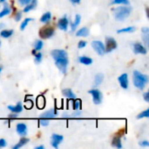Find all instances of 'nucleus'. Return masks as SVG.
<instances>
[{"label": "nucleus", "instance_id": "f257e3e1", "mask_svg": "<svg viewBox=\"0 0 149 149\" xmlns=\"http://www.w3.org/2000/svg\"><path fill=\"white\" fill-rule=\"evenodd\" d=\"M148 83V77L147 75L142 74L139 71L134 72V84L138 89L143 90Z\"/></svg>", "mask_w": 149, "mask_h": 149}, {"label": "nucleus", "instance_id": "f03ea898", "mask_svg": "<svg viewBox=\"0 0 149 149\" xmlns=\"http://www.w3.org/2000/svg\"><path fill=\"white\" fill-rule=\"evenodd\" d=\"M131 11H132V9L128 6H120L113 10V15L116 20L123 21L127 17H129Z\"/></svg>", "mask_w": 149, "mask_h": 149}, {"label": "nucleus", "instance_id": "7ed1b4c3", "mask_svg": "<svg viewBox=\"0 0 149 149\" xmlns=\"http://www.w3.org/2000/svg\"><path fill=\"white\" fill-rule=\"evenodd\" d=\"M53 34H54V29L51 26H45V27L42 28L39 31V36L44 39L52 38L53 36Z\"/></svg>", "mask_w": 149, "mask_h": 149}, {"label": "nucleus", "instance_id": "20e7f679", "mask_svg": "<svg viewBox=\"0 0 149 149\" xmlns=\"http://www.w3.org/2000/svg\"><path fill=\"white\" fill-rule=\"evenodd\" d=\"M117 48V42L114 38L107 37L106 38V45H105V51L106 52H111L113 50Z\"/></svg>", "mask_w": 149, "mask_h": 149}, {"label": "nucleus", "instance_id": "39448f33", "mask_svg": "<svg viewBox=\"0 0 149 149\" xmlns=\"http://www.w3.org/2000/svg\"><path fill=\"white\" fill-rule=\"evenodd\" d=\"M55 65H57V67L58 68V70L62 72V73H65L66 72V68L68 65V58H58L55 60Z\"/></svg>", "mask_w": 149, "mask_h": 149}, {"label": "nucleus", "instance_id": "423d86ee", "mask_svg": "<svg viewBox=\"0 0 149 149\" xmlns=\"http://www.w3.org/2000/svg\"><path fill=\"white\" fill-rule=\"evenodd\" d=\"M89 93L93 96V101L95 105H100L102 102V93L98 89H92L89 91Z\"/></svg>", "mask_w": 149, "mask_h": 149}, {"label": "nucleus", "instance_id": "0eeeda50", "mask_svg": "<svg viewBox=\"0 0 149 149\" xmlns=\"http://www.w3.org/2000/svg\"><path fill=\"white\" fill-rule=\"evenodd\" d=\"M92 46L93 48L94 49V51L100 56L104 55L106 53V51H105V45L101 42V41H99V40H96V41H93L92 43Z\"/></svg>", "mask_w": 149, "mask_h": 149}, {"label": "nucleus", "instance_id": "6e6552de", "mask_svg": "<svg viewBox=\"0 0 149 149\" xmlns=\"http://www.w3.org/2000/svg\"><path fill=\"white\" fill-rule=\"evenodd\" d=\"M52 57L53 58L54 60L58 59V58H67V52L64 50H53L52 52Z\"/></svg>", "mask_w": 149, "mask_h": 149}, {"label": "nucleus", "instance_id": "1a4fd4ad", "mask_svg": "<svg viewBox=\"0 0 149 149\" xmlns=\"http://www.w3.org/2000/svg\"><path fill=\"white\" fill-rule=\"evenodd\" d=\"M63 140H64V138H63L62 135L56 134H52V142H51L52 143V146L53 148H58V145L63 141Z\"/></svg>", "mask_w": 149, "mask_h": 149}, {"label": "nucleus", "instance_id": "9d476101", "mask_svg": "<svg viewBox=\"0 0 149 149\" xmlns=\"http://www.w3.org/2000/svg\"><path fill=\"white\" fill-rule=\"evenodd\" d=\"M68 25H69V20L66 16H64L58 22V27L62 31H67Z\"/></svg>", "mask_w": 149, "mask_h": 149}, {"label": "nucleus", "instance_id": "9b49d317", "mask_svg": "<svg viewBox=\"0 0 149 149\" xmlns=\"http://www.w3.org/2000/svg\"><path fill=\"white\" fill-rule=\"evenodd\" d=\"M119 83L120 85V86L124 89H127L128 88V75L127 73H123L121 74L119 78H118Z\"/></svg>", "mask_w": 149, "mask_h": 149}, {"label": "nucleus", "instance_id": "f8f14e48", "mask_svg": "<svg viewBox=\"0 0 149 149\" xmlns=\"http://www.w3.org/2000/svg\"><path fill=\"white\" fill-rule=\"evenodd\" d=\"M134 52L136 54H146L147 53V49L141 44L135 43V44H134Z\"/></svg>", "mask_w": 149, "mask_h": 149}, {"label": "nucleus", "instance_id": "ddd939ff", "mask_svg": "<svg viewBox=\"0 0 149 149\" xmlns=\"http://www.w3.org/2000/svg\"><path fill=\"white\" fill-rule=\"evenodd\" d=\"M17 133L21 136L24 137L27 134V126L24 123H19L17 125Z\"/></svg>", "mask_w": 149, "mask_h": 149}, {"label": "nucleus", "instance_id": "4468645a", "mask_svg": "<svg viewBox=\"0 0 149 149\" xmlns=\"http://www.w3.org/2000/svg\"><path fill=\"white\" fill-rule=\"evenodd\" d=\"M58 115V113L55 109H50L46 112H45L42 115H41V118H45V119H53L55 118L56 116Z\"/></svg>", "mask_w": 149, "mask_h": 149}, {"label": "nucleus", "instance_id": "2eb2a0df", "mask_svg": "<svg viewBox=\"0 0 149 149\" xmlns=\"http://www.w3.org/2000/svg\"><path fill=\"white\" fill-rule=\"evenodd\" d=\"M8 109L10 111H11L13 113H19L23 111V106H22L21 102H18L16 106H9Z\"/></svg>", "mask_w": 149, "mask_h": 149}, {"label": "nucleus", "instance_id": "dca6fc26", "mask_svg": "<svg viewBox=\"0 0 149 149\" xmlns=\"http://www.w3.org/2000/svg\"><path fill=\"white\" fill-rule=\"evenodd\" d=\"M37 3L38 1L37 0H31V2L29 3L26 4V6L24 9V12H29L31 10H34L37 7Z\"/></svg>", "mask_w": 149, "mask_h": 149}, {"label": "nucleus", "instance_id": "f3484780", "mask_svg": "<svg viewBox=\"0 0 149 149\" xmlns=\"http://www.w3.org/2000/svg\"><path fill=\"white\" fill-rule=\"evenodd\" d=\"M79 61L83 64V65H89L93 63V59L89 57H86V56H82V57H79Z\"/></svg>", "mask_w": 149, "mask_h": 149}, {"label": "nucleus", "instance_id": "a211bd4d", "mask_svg": "<svg viewBox=\"0 0 149 149\" xmlns=\"http://www.w3.org/2000/svg\"><path fill=\"white\" fill-rule=\"evenodd\" d=\"M80 21H81V17H80V15L77 14L76 17H75L74 22L71 24V27H72V31H74L76 30V28L78 27V25L80 24Z\"/></svg>", "mask_w": 149, "mask_h": 149}, {"label": "nucleus", "instance_id": "6ab92c4d", "mask_svg": "<svg viewBox=\"0 0 149 149\" xmlns=\"http://www.w3.org/2000/svg\"><path fill=\"white\" fill-rule=\"evenodd\" d=\"M88 35H89V30L86 27H83L79 31H77L76 32V36L78 37H86Z\"/></svg>", "mask_w": 149, "mask_h": 149}, {"label": "nucleus", "instance_id": "aec40b11", "mask_svg": "<svg viewBox=\"0 0 149 149\" xmlns=\"http://www.w3.org/2000/svg\"><path fill=\"white\" fill-rule=\"evenodd\" d=\"M63 95L64 96H65L66 98H68V99H71V100H74L75 98H76V96H75V94L73 93V92L71 90V89H64L63 90Z\"/></svg>", "mask_w": 149, "mask_h": 149}, {"label": "nucleus", "instance_id": "412c9836", "mask_svg": "<svg viewBox=\"0 0 149 149\" xmlns=\"http://www.w3.org/2000/svg\"><path fill=\"white\" fill-rule=\"evenodd\" d=\"M28 142H29V139H27V138H25V137L24 136V137H22V138L20 139V141H18V143L13 147V149L20 148H22L23 146H24L25 144H27Z\"/></svg>", "mask_w": 149, "mask_h": 149}, {"label": "nucleus", "instance_id": "4be33fe9", "mask_svg": "<svg viewBox=\"0 0 149 149\" xmlns=\"http://www.w3.org/2000/svg\"><path fill=\"white\" fill-rule=\"evenodd\" d=\"M113 147H115L117 148H122V144H121V140L120 136H115L113 140V143H112Z\"/></svg>", "mask_w": 149, "mask_h": 149}, {"label": "nucleus", "instance_id": "5701e85b", "mask_svg": "<svg viewBox=\"0 0 149 149\" xmlns=\"http://www.w3.org/2000/svg\"><path fill=\"white\" fill-rule=\"evenodd\" d=\"M37 106L39 109H43L45 106V100L43 96H38L37 99Z\"/></svg>", "mask_w": 149, "mask_h": 149}, {"label": "nucleus", "instance_id": "b1692460", "mask_svg": "<svg viewBox=\"0 0 149 149\" xmlns=\"http://www.w3.org/2000/svg\"><path fill=\"white\" fill-rule=\"evenodd\" d=\"M103 79H104V75H103L102 73H98V74L95 76V79H94V86H100V85L103 82Z\"/></svg>", "mask_w": 149, "mask_h": 149}, {"label": "nucleus", "instance_id": "393cba45", "mask_svg": "<svg viewBox=\"0 0 149 149\" xmlns=\"http://www.w3.org/2000/svg\"><path fill=\"white\" fill-rule=\"evenodd\" d=\"M12 34H13V31L12 30H2L0 31V36L4 38H10Z\"/></svg>", "mask_w": 149, "mask_h": 149}, {"label": "nucleus", "instance_id": "a878e982", "mask_svg": "<svg viewBox=\"0 0 149 149\" xmlns=\"http://www.w3.org/2000/svg\"><path fill=\"white\" fill-rule=\"evenodd\" d=\"M51 18H52V14L50 12H45V14L42 15V17L40 18V21L42 23H45H45H48L51 20Z\"/></svg>", "mask_w": 149, "mask_h": 149}, {"label": "nucleus", "instance_id": "bb28decb", "mask_svg": "<svg viewBox=\"0 0 149 149\" xmlns=\"http://www.w3.org/2000/svg\"><path fill=\"white\" fill-rule=\"evenodd\" d=\"M10 13V8L8 7L7 3H4V7L3 8V10L0 12V18L6 16V15H9Z\"/></svg>", "mask_w": 149, "mask_h": 149}, {"label": "nucleus", "instance_id": "cd10ccee", "mask_svg": "<svg viewBox=\"0 0 149 149\" xmlns=\"http://www.w3.org/2000/svg\"><path fill=\"white\" fill-rule=\"evenodd\" d=\"M135 31V27L134 26H129V27H127V28H124V29H120V30H118L117 31V33H126V32H134Z\"/></svg>", "mask_w": 149, "mask_h": 149}, {"label": "nucleus", "instance_id": "c85d7f7f", "mask_svg": "<svg viewBox=\"0 0 149 149\" xmlns=\"http://www.w3.org/2000/svg\"><path fill=\"white\" fill-rule=\"evenodd\" d=\"M43 48V42L41 40H36L34 43V49L36 51H39Z\"/></svg>", "mask_w": 149, "mask_h": 149}, {"label": "nucleus", "instance_id": "c756f323", "mask_svg": "<svg viewBox=\"0 0 149 149\" xmlns=\"http://www.w3.org/2000/svg\"><path fill=\"white\" fill-rule=\"evenodd\" d=\"M112 4L116 3V4H125V5H128L129 4V1L128 0H113Z\"/></svg>", "mask_w": 149, "mask_h": 149}, {"label": "nucleus", "instance_id": "7c9ffc66", "mask_svg": "<svg viewBox=\"0 0 149 149\" xmlns=\"http://www.w3.org/2000/svg\"><path fill=\"white\" fill-rule=\"evenodd\" d=\"M31 21H32V18H25V19L24 20V22H23V23L21 24V25H20V30H21V31H24V30L25 29V27L27 26L28 23L31 22Z\"/></svg>", "mask_w": 149, "mask_h": 149}, {"label": "nucleus", "instance_id": "2f4dec72", "mask_svg": "<svg viewBox=\"0 0 149 149\" xmlns=\"http://www.w3.org/2000/svg\"><path fill=\"white\" fill-rule=\"evenodd\" d=\"M149 117V109H147L146 111H144V112H142V113H141L138 116H137V118L138 119H142V118H148Z\"/></svg>", "mask_w": 149, "mask_h": 149}, {"label": "nucleus", "instance_id": "473e14b6", "mask_svg": "<svg viewBox=\"0 0 149 149\" xmlns=\"http://www.w3.org/2000/svg\"><path fill=\"white\" fill-rule=\"evenodd\" d=\"M80 107H81V101H80V100H76L74 101V104H73V109L74 110H79L80 109Z\"/></svg>", "mask_w": 149, "mask_h": 149}, {"label": "nucleus", "instance_id": "72a5a7b5", "mask_svg": "<svg viewBox=\"0 0 149 149\" xmlns=\"http://www.w3.org/2000/svg\"><path fill=\"white\" fill-rule=\"evenodd\" d=\"M41 60H42V53L41 52H36V54H35V62L37 64H38V63L41 62Z\"/></svg>", "mask_w": 149, "mask_h": 149}, {"label": "nucleus", "instance_id": "f704fd0d", "mask_svg": "<svg viewBox=\"0 0 149 149\" xmlns=\"http://www.w3.org/2000/svg\"><path fill=\"white\" fill-rule=\"evenodd\" d=\"M39 123H40V125H41V126H43V127H46V126H48V125H49V120H48V119H45V118H40V120H39Z\"/></svg>", "mask_w": 149, "mask_h": 149}, {"label": "nucleus", "instance_id": "c9c22d12", "mask_svg": "<svg viewBox=\"0 0 149 149\" xmlns=\"http://www.w3.org/2000/svg\"><path fill=\"white\" fill-rule=\"evenodd\" d=\"M24 106H25V107H26L27 109H30V108H31V107H32V106H33V104H32V101H31V100H26V101H25V104H24Z\"/></svg>", "mask_w": 149, "mask_h": 149}, {"label": "nucleus", "instance_id": "e433bc0d", "mask_svg": "<svg viewBox=\"0 0 149 149\" xmlns=\"http://www.w3.org/2000/svg\"><path fill=\"white\" fill-rule=\"evenodd\" d=\"M80 114H81V111L80 110H75V112L71 116L73 117V118H77V117H79Z\"/></svg>", "mask_w": 149, "mask_h": 149}, {"label": "nucleus", "instance_id": "4c0bfd02", "mask_svg": "<svg viewBox=\"0 0 149 149\" xmlns=\"http://www.w3.org/2000/svg\"><path fill=\"white\" fill-rule=\"evenodd\" d=\"M142 38H143V41L145 42V45H148V39H149L148 33V34H144Z\"/></svg>", "mask_w": 149, "mask_h": 149}, {"label": "nucleus", "instance_id": "58836bf2", "mask_svg": "<svg viewBox=\"0 0 149 149\" xmlns=\"http://www.w3.org/2000/svg\"><path fill=\"white\" fill-rule=\"evenodd\" d=\"M85 46H86V41H79V45H78V47L79 48V49H81V48H84Z\"/></svg>", "mask_w": 149, "mask_h": 149}, {"label": "nucleus", "instance_id": "ea45409f", "mask_svg": "<svg viewBox=\"0 0 149 149\" xmlns=\"http://www.w3.org/2000/svg\"><path fill=\"white\" fill-rule=\"evenodd\" d=\"M21 17H22V12H17L16 15H15V20L17 21V22H18L20 19H21Z\"/></svg>", "mask_w": 149, "mask_h": 149}, {"label": "nucleus", "instance_id": "a19ab883", "mask_svg": "<svg viewBox=\"0 0 149 149\" xmlns=\"http://www.w3.org/2000/svg\"><path fill=\"white\" fill-rule=\"evenodd\" d=\"M140 146L141 147H148L149 146V142L148 141H140Z\"/></svg>", "mask_w": 149, "mask_h": 149}, {"label": "nucleus", "instance_id": "79ce46f5", "mask_svg": "<svg viewBox=\"0 0 149 149\" xmlns=\"http://www.w3.org/2000/svg\"><path fill=\"white\" fill-rule=\"evenodd\" d=\"M6 146V141L3 139H0V148H4Z\"/></svg>", "mask_w": 149, "mask_h": 149}, {"label": "nucleus", "instance_id": "37998d69", "mask_svg": "<svg viewBox=\"0 0 149 149\" xmlns=\"http://www.w3.org/2000/svg\"><path fill=\"white\" fill-rule=\"evenodd\" d=\"M18 2H19V3H20L21 5H24V4L29 3L31 2V0H18Z\"/></svg>", "mask_w": 149, "mask_h": 149}, {"label": "nucleus", "instance_id": "c03bdc74", "mask_svg": "<svg viewBox=\"0 0 149 149\" xmlns=\"http://www.w3.org/2000/svg\"><path fill=\"white\" fill-rule=\"evenodd\" d=\"M141 31H142L143 34H148L149 32V29L148 27H143V28L141 29Z\"/></svg>", "mask_w": 149, "mask_h": 149}, {"label": "nucleus", "instance_id": "a18cd8bd", "mask_svg": "<svg viewBox=\"0 0 149 149\" xmlns=\"http://www.w3.org/2000/svg\"><path fill=\"white\" fill-rule=\"evenodd\" d=\"M143 97H144L145 100H146L147 102H148L149 101V93H145L143 94Z\"/></svg>", "mask_w": 149, "mask_h": 149}, {"label": "nucleus", "instance_id": "49530a36", "mask_svg": "<svg viewBox=\"0 0 149 149\" xmlns=\"http://www.w3.org/2000/svg\"><path fill=\"white\" fill-rule=\"evenodd\" d=\"M73 4H77V3H80V0H70Z\"/></svg>", "mask_w": 149, "mask_h": 149}, {"label": "nucleus", "instance_id": "de8ad7c7", "mask_svg": "<svg viewBox=\"0 0 149 149\" xmlns=\"http://www.w3.org/2000/svg\"><path fill=\"white\" fill-rule=\"evenodd\" d=\"M17 116H18L17 114H10L9 118H12L13 119V118H17Z\"/></svg>", "mask_w": 149, "mask_h": 149}, {"label": "nucleus", "instance_id": "09e8293b", "mask_svg": "<svg viewBox=\"0 0 149 149\" xmlns=\"http://www.w3.org/2000/svg\"><path fill=\"white\" fill-rule=\"evenodd\" d=\"M45 148V147L44 146H38V147H37L36 149H44Z\"/></svg>", "mask_w": 149, "mask_h": 149}, {"label": "nucleus", "instance_id": "8fccbe9b", "mask_svg": "<svg viewBox=\"0 0 149 149\" xmlns=\"http://www.w3.org/2000/svg\"><path fill=\"white\" fill-rule=\"evenodd\" d=\"M3 26H4V24H0V29H1V28H3Z\"/></svg>", "mask_w": 149, "mask_h": 149}, {"label": "nucleus", "instance_id": "3c124183", "mask_svg": "<svg viewBox=\"0 0 149 149\" xmlns=\"http://www.w3.org/2000/svg\"><path fill=\"white\" fill-rule=\"evenodd\" d=\"M2 70H3V67H2V66H1V65H0V72H2Z\"/></svg>", "mask_w": 149, "mask_h": 149}, {"label": "nucleus", "instance_id": "603ef678", "mask_svg": "<svg viewBox=\"0 0 149 149\" xmlns=\"http://www.w3.org/2000/svg\"><path fill=\"white\" fill-rule=\"evenodd\" d=\"M4 1H5V0H0V3H3Z\"/></svg>", "mask_w": 149, "mask_h": 149}, {"label": "nucleus", "instance_id": "864d4df0", "mask_svg": "<svg viewBox=\"0 0 149 149\" xmlns=\"http://www.w3.org/2000/svg\"><path fill=\"white\" fill-rule=\"evenodd\" d=\"M0 46H1V40H0Z\"/></svg>", "mask_w": 149, "mask_h": 149}]
</instances>
